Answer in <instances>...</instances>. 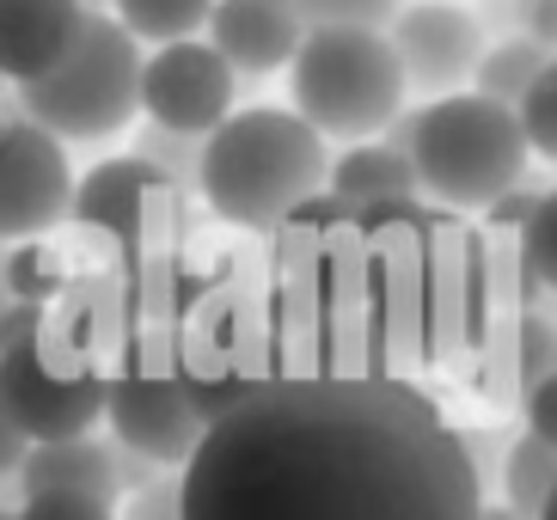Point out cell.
Listing matches in <instances>:
<instances>
[{
	"instance_id": "obj_1",
	"label": "cell",
	"mask_w": 557,
	"mask_h": 520,
	"mask_svg": "<svg viewBox=\"0 0 557 520\" xmlns=\"http://www.w3.org/2000/svg\"><path fill=\"white\" fill-rule=\"evenodd\" d=\"M184 520H478L447 410L393 374H288L233 398L178 472Z\"/></svg>"
},
{
	"instance_id": "obj_2",
	"label": "cell",
	"mask_w": 557,
	"mask_h": 520,
	"mask_svg": "<svg viewBox=\"0 0 557 520\" xmlns=\"http://www.w3.org/2000/svg\"><path fill=\"white\" fill-rule=\"evenodd\" d=\"M331 160H325V135L312 129L300 111H233L221 129L202 135V172L197 190L209 202L214 221L246 233L282 227L300 202L325 190Z\"/></svg>"
},
{
	"instance_id": "obj_3",
	"label": "cell",
	"mask_w": 557,
	"mask_h": 520,
	"mask_svg": "<svg viewBox=\"0 0 557 520\" xmlns=\"http://www.w3.org/2000/svg\"><path fill=\"white\" fill-rule=\"evenodd\" d=\"M521 116L484 92H447L410 111V165L435 209L478 214L496 196H508L527 172Z\"/></svg>"
},
{
	"instance_id": "obj_4",
	"label": "cell",
	"mask_w": 557,
	"mask_h": 520,
	"mask_svg": "<svg viewBox=\"0 0 557 520\" xmlns=\"http://www.w3.org/2000/svg\"><path fill=\"white\" fill-rule=\"evenodd\" d=\"M295 111L319 135L368 141L405 111V67L386 32L374 25H307L295 62H288Z\"/></svg>"
},
{
	"instance_id": "obj_5",
	"label": "cell",
	"mask_w": 557,
	"mask_h": 520,
	"mask_svg": "<svg viewBox=\"0 0 557 520\" xmlns=\"http://www.w3.org/2000/svg\"><path fill=\"white\" fill-rule=\"evenodd\" d=\"M18 111L55 141H111L141 111V44L116 13H86L81 37L44 81L18 86Z\"/></svg>"
},
{
	"instance_id": "obj_6",
	"label": "cell",
	"mask_w": 557,
	"mask_h": 520,
	"mask_svg": "<svg viewBox=\"0 0 557 520\" xmlns=\"http://www.w3.org/2000/svg\"><path fill=\"white\" fill-rule=\"evenodd\" d=\"M104 423L123 447H135L153 466H184L202 441V417L178 380V349H172V312L153 319L141 312L123 331V349L104 368Z\"/></svg>"
},
{
	"instance_id": "obj_7",
	"label": "cell",
	"mask_w": 557,
	"mask_h": 520,
	"mask_svg": "<svg viewBox=\"0 0 557 520\" xmlns=\"http://www.w3.org/2000/svg\"><path fill=\"white\" fill-rule=\"evenodd\" d=\"M0 410L25 429V441L92 435L104 417V368L86 349L81 325L67 331L50 312L37 337L0 349Z\"/></svg>"
},
{
	"instance_id": "obj_8",
	"label": "cell",
	"mask_w": 557,
	"mask_h": 520,
	"mask_svg": "<svg viewBox=\"0 0 557 520\" xmlns=\"http://www.w3.org/2000/svg\"><path fill=\"white\" fill-rule=\"evenodd\" d=\"M74 214V172L50 129L32 116H0V245L50 239Z\"/></svg>"
},
{
	"instance_id": "obj_9",
	"label": "cell",
	"mask_w": 557,
	"mask_h": 520,
	"mask_svg": "<svg viewBox=\"0 0 557 520\" xmlns=\"http://www.w3.org/2000/svg\"><path fill=\"white\" fill-rule=\"evenodd\" d=\"M233 86H239V74L227 67L221 49L197 44V37H178V44H160L141 62V111L160 129L209 135L233 116Z\"/></svg>"
},
{
	"instance_id": "obj_10",
	"label": "cell",
	"mask_w": 557,
	"mask_h": 520,
	"mask_svg": "<svg viewBox=\"0 0 557 520\" xmlns=\"http://www.w3.org/2000/svg\"><path fill=\"white\" fill-rule=\"evenodd\" d=\"M398 49V67H405V86L417 92L447 98L459 81H472L478 55H484V25L478 13L454 7V0H410L405 13L386 25Z\"/></svg>"
},
{
	"instance_id": "obj_11",
	"label": "cell",
	"mask_w": 557,
	"mask_h": 520,
	"mask_svg": "<svg viewBox=\"0 0 557 520\" xmlns=\"http://www.w3.org/2000/svg\"><path fill=\"white\" fill-rule=\"evenodd\" d=\"M160 202H172V184H165L148 160H135V153L92 165V172L74 184V221L111 233V239L123 245L129 270L148 258V227H153V209H160Z\"/></svg>"
},
{
	"instance_id": "obj_12",
	"label": "cell",
	"mask_w": 557,
	"mask_h": 520,
	"mask_svg": "<svg viewBox=\"0 0 557 520\" xmlns=\"http://www.w3.org/2000/svg\"><path fill=\"white\" fill-rule=\"evenodd\" d=\"M307 18L295 0H214L209 13V44L227 55L233 74H276L295 62Z\"/></svg>"
},
{
	"instance_id": "obj_13",
	"label": "cell",
	"mask_w": 557,
	"mask_h": 520,
	"mask_svg": "<svg viewBox=\"0 0 557 520\" xmlns=\"http://www.w3.org/2000/svg\"><path fill=\"white\" fill-rule=\"evenodd\" d=\"M86 25L81 0H0V81H44Z\"/></svg>"
},
{
	"instance_id": "obj_14",
	"label": "cell",
	"mask_w": 557,
	"mask_h": 520,
	"mask_svg": "<svg viewBox=\"0 0 557 520\" xmlns=\"http://www.w3.org/2000/svg\"><path fill=\"white\" fill-rule=\"evenodd\" d=\"M13 484H18V496H44V490H86V496H104V503L123 496L116 447H104V441H92V435L32 441V454H25Z\"/></svg>"
},
{
	"instance_id": "obj_15",
	"label": "cell",
	"mask_w": 557,
	"mask_h": 520,
	"mask_svg": "<svg viewBox=\"0 0 557 520\" xmlns=\"http://www.w3.org/2000/svg\"><path fill=\"white\" fill-rule=\"evenodd\" d=\"M417 165L410 153L386 141H356L349 153L331 160V178H325V196H337L344 209H380V202H417Z\"/></svg>"
},
{
	"instance_id": "obj_16",
	"label": "cell",
	"mask_w": 557,
	"mask_h": 520,
	"mask_svg": "<svg viewBox=\"0 0 557 520\" xmlns=\"http://www.w3.org/2000/svg\"><path fill=\"white\" fill-rule=\"evenodd\" d=\"M552 496H557V447H545L540 435H521L503 459V508L515 520H540Z\"/></svg>"
},
{
	"instance_id": "obj_17",
	"label": "cell",
	"mask_w": 557,
	"mask_h": 520,
	"mask_svg": "<svg viewBox=\"0 0 557 520\" xmlns=\"http://www.w3.org/2000/svg\"><path fill=\"white\" fill-rule=\"evenodd\" d=\"M545 62H552V49H540L533 37H503V44H491L484 55H478V67H472V92H484V98H496V104H521L527 98V86L545 74Z\"/></svg>"
},
{
	"instance_id": "obj_18",
	"label": "cell",
	"mask_w": 557,
	"mask_h": 520,
	"mask_svg": "<svg viewBox=\"0 0 557 520\" xmlns=\"http://www.w3.org/2000/svg\"><path fill=\"white\" fill-rule=\"evenodd\" d=\"M116 25L135 37V44H178V37H197L209 25L214 0H111Z\"/></svg>"
},
{
	"instance_id": "obj_19",
	"label": "cell",
	"mask_w": 557,
	"mask_h": 520,
	"mask_svg": "<svg viewBox=\"0 0 557 520\" xmlns=\"http://www.w3.org/2000/svg\"><path fill=\"white\" fill-rule=\"evenodd\" d=\"M0 276H7V300H37V307H50L55 294L67 288L62 258L44 239H25L13 251H0Z\"/></svg>"
},
{
	"instance_id": "obj_20",
	"label": "cell",
	"mask_w": 557,
	"mask_h": 520,
	"mask_svg": "<svg viewBox=\"0 0 557 520\" xmlns=\"http://www.w3.org/2000/svg\"><path fill=\"white\" fill-rule=\"evenodd\" d=\"M135 160H148L172 190H197V172H202V135H178V129H141L135 135Z\"/></svg>"
},
{
	"instance_id": "obj_21",
	"label": "cell",
	"mask_w": 557,
	"mask_h": 520,
	"mask_svg": "<svg viewBox=\"0 0 557 520\" xmlns=\"http://www.w3.org/2000/svg\"><path fill=\"white\" fill-rule=\"evenodd\" d=\"M515 116H521L527 147H533L540 160H552V165H557V55L545 62L540 81L527 86V98L515 104Z\"/></svg>"
},
{
	"instance_id": "obj_22",
	"label": "cell",
	"mask_w": 557,
	"mask_h": 520,
	"mask_svg": "<svg viewBox=\"0 0 557 520\" xmlns=\"http://www.w3.org/2000/svg\"><path fill=\"white\" fill-rule=\"evenodd\" d=\"M521 263L540 276V288L557 294V190L540 196V209H533V221L521 227Z\"/></svg>"
},
{
	"instance_id": "obj_23",
	"label": "cell",
	"mask_w": 557,
	"mask_h": 520,
	"mask_svg": "<svg viewBox=\"0 0 557 520\" xmlns=\"http://www.w3.org/2000/svg\"><path fill=\"white\" fill-rule=\"evenodd\" d=\"M405 7L410 0H295L307 25H374V32H386Z\"/></svg>"
},
{
	"instance_id": "obj_24",
	"label": "cell",
	"mask_w": 557,
	"mask_h": 520,
	"mask_svg": "<svg viewBox=\"0 0 557 520\" xmlns=\"http://www.w3.org/2000/svg\"><path fill=\"white\" fill-rule=\"evenodd\" d=\"M508 368L521 374V386H540V380L557 368V331L545 325V319H533V312H527L521 325H515V349H508Z\"/></svg>"
},
{
	"instance_id": "obj_25",
	"label": "cell",
	"mask_w": 557,
	"mask_h": 520,
	"mask_svg": "<svg viewBox=\"0 0 557 520\" xmlns=\"http://www.w3.org/2000/svg\"><path fill=\"white\" fill-rule=\"evenodd\" d=\"M13 520H116V503L86 490H44V496H25Z\"/></svg>"
},
{
	"instance_id": "obj_26",
	"label": "cell",
	"mask_w": 557,
	"mask_h": 520,
	"mask_svg": "<svg viewBox=\"0 0 557 520\" xmlns=\"http://www.w3.org/2000/svg\"><path fill=\"white\" fill-rule=\"evenodd\" d=\"M116 520H184L178 478H153V484L129 490V496H123V515H116Z\"/></svg>"
},
{
	"instance_id": "obj_27",
	"label": "cell",
	"mask_w": 557,
	"mask_h": 520,
	"mask_svg": "<svg viewBox=\"0 0 557 520\" xmlns=\"http://www.w3.org/2000/svg\"><path fill=\"white\" fill-rule=\"evenodd\" d=\"M527 435H540L545 447H557V368L540 386H527Z\"/></svg>"
},
{
	"instance_id": "obj_28",
	"label": "cell",
	"mask_w": 557,
	"mask_h": 520,
	"mask_svg": "<svg viewBox=\"0 0 557 520\" xmlns=\"http://www.w3.org/2000/svg\"><path fill=\"white\" fill-rule=\"evenodd\" d=\"M515 32L533 37L540 49L557 55V0H521V18H515Z\"/></svg>"
},
{
	"instance_id": "obj_29",
	"label": "cell",
	"mask_w": 557,
	"mask_h": 520,
	"mask_svg": "<svg viewBox=\"0 0 557 520\" xmlns=\"http://www.w3.org/2000/svg\"><path fill=\"white\" fill-rule=\"evenodd\" d=\"M533 209H540V196L515 184V190H508V196H496V202H491L484 214H491V227H503V233H521L527 221H533Z\"/></svg>"
},
{
	"instance_id": "obj_30",
	"label": "cell",
	"mask_w": 557,
	"mask_h": 520,
	"mask_svg": "<svg viewBox=\"0 0 557 520\" xmlns=\"http://www.w3.org/2000/svg\"><path fill=\"white\" fill-rule=\"evenodd\" d=\"M25 454H32V441H25V429L0 410V478H18V466H25Z\"/></svg>"
},
{
	"instance_id": "obj_31",
	"label": "cell",
	"mask_w": 557,
	"mask_h": 520,
	"mask_svg": "<svg viewBox=\"0 0 557 520\" xmlns=\"http://www.w3.org/2000/svg\"><path fill=\"white\" fill-rule=\"evenodd\" d=\"M478 520H515V515H508V508H484Z\"/></svg>"
},
{
	"instance_id": "obj_32",
	"label": "cell",
	"mask_w": 557,
	"mask_h": 520,
	"mask_svg": "<svg viewBox=\"0 0 557 520\" xmlns=\"http://www.w3.org/2000/svg\"><path fill=\"white\" fill-rule=\"evenodd\" d=\"M81 7H86V13H104V0H81Z\"/></svg>"
},
{
	"instance_id": "obj_33",
	"label": "cell",
	"mask_w": 557,
	"mask_h": 520,
	"mask_svg": "<svg viewBox=\"0 0 557 520\" xmlns=\"http://www.w3.org/2000/svg\"><path fill=\"white\" fill-rule=\"evenodd\" d=\"M540 520H557V496H552V503H545V515Z\"/></svg>"
},
{
	"instance_id": "obj_34",
	"label": "cell",
	"mask_w": 557,
	"mask_h": 520,
	"mask_svg": "<svg viewBox=\"0 0 557 520\" xmlns=\"http://www.w3.org/2000/svg\"><path fill=\"white\" fill-rule=\"evenodd\" d=\"M0 312H7V276H0Z\"/></svg>"
},
{
	"instance_id": "obj_35",
	"label": "cell",
	"mask_w": 557,
	"mask_h": 520,
	"mask_svg": "<svg viewBox=\"0 0 557 520\" xmlns=\"http://www.w3.org/2000/svg\"><path fill=\"white\" fill-rule=\"evenodd\" d=\"M0 520H13V515H0Z\"/></svg>"
}]
</instances>
